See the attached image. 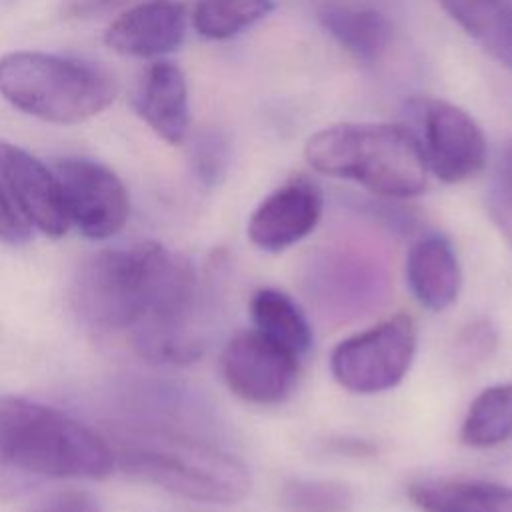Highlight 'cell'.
Wrapping results in <instances>:
<instances>
[{"label":"cell","mask_w":512,"mask_h":512,"mask_svg":"<svg viewBox=\"0 0 512 512\" xmlns=\"http://www.w3.org/2000/svg\"><path fill=\"white\" fill-rule=\"evenodd\" d=\"M250 316L256 330L282 344L296 356L310 350L314 334L302 308L282 290L258 288L250 298Z\"/></svg>","instance_id":"19"},{"label":"cell","mask_w":512,"mask_h":512,"mask_svg":"<svg viewBox=\"0 0 512 512\" xmlns=\"http://www.w3.org/2000/svg\"><path fill=\"white\" fill-rule=\"evenodd\" d=\"M512 438V384L484 388L470 404L460 440L472 448H492Z\"/></svg>","instance_id":"20"},{"label":"cell","mask_w":512,"mask_h":512,"mask_svg":"<svg viewBox=\"0 0 512 512\" xmlns=\"http://www.w3.org/2000/svg\"><path fill=\"white\" fill-rule=\"evenodd\" d=\"M74 304L90 328L124 334L150 362L190 364L204 352L196 270L160 242L94 254L74 280Z\"/></svg>","instance_id":"1"},{"label":"cell","mask_w":512,"mask_h":512,"mask_svg":"<svg viewBox=\"0 0 512 512\" xmlns=\"http://www.w3.org/2000/svg\"><path fill=\"white\" fill-rule=\"evenodd\" d=\"M116 470L102 434L74 416L22 396H0V498L48 480H104Z\"/></svg>","instance_id":"2"},{"label":"cell","mask_w":512,"mask_h":512,"mask_svg":"<svg viewBox=\"0 0 512 512\" xmlns=\"http://www.w3.org/2000/svg\"><path fill=\"white\" fill-rule=\"evenodd\" d=\"M322 208L324 196L320 186L306 176H294L256 206L246 234L264 252L286 250L316 228Z\"/></svg>","instance_id":"12"},{"label":"cell","mask_w":512,"mask_h":512,"mask_svg":"<svg viewBox=\"0 0 512 512\" xmlns=\"http://www.w3.org/2000/svg\"><path fill=\"white\" fill-rule=\"evenodd\" d=\"M510 8H512V0H510Z\"/></svg>","instance_id":"29"},{"label":"cell","mask_w":512,"mask_h":512,"mask_svg":"<svg viewBox=\"0 0 512 512\" xmlns=\"http://www.w3.org/2000/svg\"><path fill=\"white\" fill-rule=\"evenodd\" d=\"M406 496L422 512H512V488L490 480L420 478Z\"/></svg>","instance_id":"16"},{"label":"cell","mask_w":512,"mask_h":512,"mask_svg":"<svg viewBox=\"0 0 512 512\" xmlns=\"http://www.w3.org/2000/svg\"><path fill=\"white\" fill-rule=\"evenodd\" d=\"M458 344L466 360H482L494 350L496 334L486 320H480L462 332Z\"/></svg>","instance_id":"27"},{"label":"cell","mask_w":512,"mask_h":512,"mask_svg":"<svg viewBox=\"0 0 512 512\" xmlns=\"http://www.w3.org/2000/svg\"><path fill=\"white\" fill-rule=\"evenodd\" d=\"M406 108L426 166L438 180L458 184L484 168L486 138L466 110L438 98H412Z\"/></svg>","instance_id":"8"},{"label":"cell","mask_w":512,"mask_h":512,"mask_svg":"<svg viewBox=\"0 0 512 512\" xmlns=\"http://www.w3.org/2000/svg\"><path fill=\"white\" fill-rule=\"evenodd\" d=\"M32 512H104L98 498L84 490H64L44 498Z\"/></svg>","instance_id":"26"},{"label":"cell","mask_w":512,"mask_h":512,"mask_svg":"<svg viewBox=\"0 0 512 512\" xmlns=\"http://www.w3.org/2000/svg\"><path fill=\"white\" fill-rule=\"evenodd\" d=\"M116 468L186 500L234 504L250 492L244 462L204 434L178 424L140 420L114 430Z\"/></svg>","instance_id":"3"},{"label":"cell","mask_w":512,"mask_h":512,"mask_svg":"<svg viewBox=\"0 0 512 512\" xmlns=\"http://www.w3.org/2000/svg\"><path fill=\"white\" fill-rule=\"evenodd\" d=\"M406 280L424 308L438 312L454 304L462 274L452 244L440 234L416 240L406 258Z\"/></svg>","instance_id":"15"},{"label":"cell","mask_w":512,"mask_h":512,"mask_svg":"<svg viewBox=\"0 0 512 512\" xmlns=\"http://www.w3.org/2000/svg\"><path fill=\"white\" fill-rule=\"evenodd\" d=\"M304 156L316 172L352 180L386 198H412L426 188L420 142L402 124H332L308 138Z\"/></svg>","instance_id":"4"},{"label":"cell","mask_w":512,"mask_h":512,"mask_svg":"<svg viewBox=\"0 0 512 512\" xmlns=\"http://www.w3.org/2000/svg\"><path fill=\"white\" fill-rule=\"evenodd\" d=\"M302 284L324 320L348 322L388 300L390 272L382 256L356 246H330L310 256Z\"/></svg>","instance_id":"6"},{"label":"cell","mask_w":512,"mask_h":512,"mask_svg":"<svg viewBox=\"0 0 512 512\" xmlns=\"http://www.w3.org/2000/svg\"><path fill=\"white\" fill-rule=\"evenodd\" d=\"M300 356L260 330H240L222 348L220 374L238 398L252 404H278L296 386Z\"/></svg>","instance_id":"10"},{"label":"cell","mask_w":512,"mask_h":512,"mask_svg":"<svg viewBox=\"0 0 512 512\" xmlns=\"http://www.w3.org/2000/svg\"><path fill=\"white\" fill-rule=\"evenodd\" d=\"M190 166L196 178L206 186H218L230 164V144L220 130L206 128L192 136L188 146Z\"/></svg>","instance_id":"24"},{"label":"cell","mask_w":512,"mask_h":512,"mask_svg":"<svg viewBox=\"0 0 512 512\" xmlns=\"http://www.w3.org/2000/svg\"><path fill=\"white\" fill-rule=\"evenodd\" d=\"M318 20L340 48L362 62L380 60L392 42L390 20L374 8L330 6L320 10Z\"/></svg>","instance_id":"17"},{"label":"cell","mask_w":512,"mask_h":512,"mask_svg":"<svg viewBox=\"0 0 512 512\" xmlns=\"http://www.w3.org/2000/svg\"><path fill=\"white\" fill-rule=\"evenodd\" d=\"M32 236V226L24 220L6 188L0 184V242L10 246L26 244Z\"/></svg>","instance_id":"25"},{"label":"cell","mask_w":512,"mask_h":512,"mask_svg":"<svg viewBox=\"0 0 512 512\" xmlns=\"http://www.w3.org/2000/svg\"><path fill=\"white\" fill-rule=\"evenodd\" d=\"M416 342L414 320L408 314H394L338 342L330 354V372L354 394L390 390L408 374Z\"/></svg>","instance_id":"7"},{"label":"cell","mask_w":512,"mask_h":512,"mask_svg":"<svg viewBox=\"0 0 512 512\" xmlns=\"http://www.w3.org/2000/svg\"><path fill=\"white\" fill-rule=\"evenodd\" d=\"M440 4L474 42L512 70L510 0H440Z\"/></svg>","instance_id":"18"},{"label":"cell","mask_w":512,"mask_h":512,"mask_svg":"<svg viewBox=\"0 0 512 512\" xmlns=\"http://www.w3.org/2000/svg\"><path fill=\"white\" fill-rule=\"evenodd\" d=\"M138 0H64L62 16L70 20H92L112 14L120 8H128Z\"/></svg>","instance_id":"28"},{"label":"cell","mask_w":512,"mask_h":512,"mask_svg":"<svg viewBox=\"0 0 512 512\" xmlns=\"http://www.w3.org/2000/svg\"><path fill=\"white\" fill-rule=\"evenodd\" d=\"M186 36V10L176 0H138L104 32L110 50L134 58L174 52Z\"/></svg>","instance_id":"13"},{"label":"cell","mask_w":512,"mask_h":512,"mask_svg":"<svg viewBox=\"0 0 512 512\" xmlns=\"http://www.w3.org/2000/svg\"><path fill=\"white\" fill-rule=\"evenodd\" d=\"M106 68L48 52L20 50L0 58V94L18 110L54 124L84 122L118 96Z\"/></svg>","instance_id":"5"},{"label":"cell","mask_w":512,"mask_h":512,"mask_svg":"<svg viewBox=\"0 0 512 512\" xmlns=\"http://www.w3.org/2000/svg\"><path fill=\"white\" fill-rule=\"evenodd\" d=\"M70 226L90 240L118 234L130 218V198L124 182L108 166L90 158H60L54 162Z\"/></svg>","instance_id":"9"},{"label":"cell","mask_w":512,"mask_h":512,"mask_svg":"<svg viewBox=\"0 0 512 512\" xmlns=\"http://www.w3.org/2000/svg\"><path fill=\"white\" fill-rule=\"evenodd\" d=\"M0 180L24 220L50 238H62L70 220L58 178L24 148L0 140Z\"/></svg>","instance_id":"11"},{"label":"cell","mask_w":512,"mask_h":512,"mask_svg":"<svg viewBox=\"0 0 512 512\" xmlns=\"http://www.w3.org/2000/svg\"><path fill=\"white\" fill-rule=\"evenodd\" d=\"M136 114L168 144H182L188 136L190 108L184 72L168 60L146 68L132 98Z\"/></svg>","instance_id":"14"},{"label":"cell","mask_w":512,"mask_h":512,"mask_svg":"<svg viewBox=\"0 0 512 512\" xmlns=\"http://www.w3.org/2000/svg\"><path fill=\"white\" fill-rule=\"evenodd\" d=\"M282 506L288 512H350L352 490L334 480L292 478L282 486Z\"/></svg>","instance_id":"22"},{"label":"cell","mask_w":512,"mask_h":512,"mask_svg":"<svg viewBox=\"0 0 512 512\" xmlns=\"http://www.w3.org/2000/svg\"><path fill=\"white\" fill-rule=\"evenodd\" d=\"M274 10V0H198L194 30L208 40H228L258 24Z\"/></svg>","instance_id":"21"},{"label":"cell","mask_w":512,"mask_h":512,"mask_svg":"<svg viewBox=\"0 0 512 512\" xmlns=\"http://www.w3.org/2000/svg\"><path fill=\"white\" fill-rule=\"evenodd\" d=\"M486 210L498 232L512 246V138H508L490 168L486 184Z\"/></svg>","instance_id":"23"}]
</instances>
